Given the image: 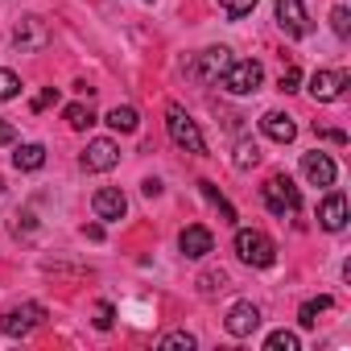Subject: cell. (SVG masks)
I'll use <instances>...</instances> for the list:
<instances>
[{"instance_id": "ba28073f", "label": "cell", "mask_w": 351, "mask_h": 351, "mask_svg": "<svg viewBox=\"0 0 351 351\" xmlns=\"http://www.w3.org/2000/svg\"><path fill=\"white\" fill-rule=\"evenodd\" d=\"M116 161H120V145L112 136H99L83 149V169L87 173H108V169H116Z\"/></svg>"}, {"instance_id": "83f0119b", "label": "cell", "mask_w": 351, "mask_h": 351, "mask_svg": "<svg viewBox=\"0 0 351 351\" xmlns=\"http://www.w3.org/2000/svg\"><path fill=\"white\" fill-rule=\"evenodd\" d=\"M199 285H203V293L228 289V273H223V269H211V273H203V277H199Z\"/></svg>"}, {"instance_id": "8fae6325", "label": "cell", "mask_w": 351, "mask_h": 351, "mask_svg": "<svg viewBox=\"0 0 351 351\" xmlns=\"http://www.w3.org/2000/svg\"><path fill=\"white\" fill-rule=\"evenodd\" d=\"M223 326H228V335H232V339H248V335L261 326V310H256L252 302H236V306L228 310Z\"/></svg>"}, {"instance_id": "4dcf8cb0", "label": "cell", "mask_w": 351, "mask_h": 351, "mask_svg": "<svg viewBox=\"0 0 351 351\" xmlns=\"http://www.w3.org/2000/svg\"><path fill=\"white\" fill-rule=\"evenodd\" d=\"M54 99H58V91H54V87H46V91H42V95L34 99V112H46V108H50Z\"/></svg>"}, {"instance_id": "5bb4252c", "label": "cell", "mask_w": 351, "mask_h": 351, "mask_svg": "<svg viewBox=\"0 0 351 351\" xmlns=\"http://www.w3.org/2000/svg\"><path fill=\"white\" fill-rule=\"evenodd\" d=\"M178 248H182V256H191V261H203L207 252H215V236H211L203 223H191V228L178 236Z\"/></svg>"}, {"instance_id": "4316f807", "label": "cell", "mask_w": 351, "mask_h": 351, "mask_svg": "<svg viewBox=\"0 0 351 351\" xmlns=\"http://www.w3.org/2000/svg\"><path fill=\"white\" fill-rule=\"evenodd\" d=\"M17 91H21V79L0 66V99H17Z\"/></svg>"}, {"instance_id": "277c9868", "label": "cell", "mask_w": 351, "mask_h": 351, "mask_svg": "<svg viewBox=\"0 0 351 351\" xmlns=\"http://www.w3.org/2000/svg\"><path fill=\"white\" fill-rule=\"evenodd\" d=\"M228 62H232V50H228V46H211V50H203V54H195V58L186 62V79L199 83V87L219 83V75L228 71Z\"/></svg>"}, {"instance_id": "5b68a950", "label": "cell", "mask_w": 351, "mask_h": 351, "mask_svg": "<svg viewBox=\"0 0 351 351\" xmlns=\"http://www.w3.org/2000/svg\"><path fill=\"white\" fill-rule=\"evenodd\" d=\"M261 199H265V207H269L273 215H281V219L302 207V195H298L293 178H285V173H273V178L261 186Z\"/></svg>"}, {"instance_id": "7402d4cb", "label": "cell", "mask_w": 351, "mask_h": 351, "mask_svg": "<svg viewBox=\"0 0 351 351\" xmlns=\"http://www.w3.org/2000/svg\"><path fill=\"white\" fill-rule=\"evenodd\" d=\"M261 161V149H256V141H240L236 145V157H232V165L236 169H252Z\"/></svg>"}, {"instance_id": "d6986e66", "label": "cell", "mask_w": 351, "mask_h": 351, "mask_svg": "<svg viewBox=\"0 0 351 351\" xmlns=\"http://www.w3.org/2000/svg\"><path fill=\"white\" fill-rule=\"evenodd\" d=\"M330 306H335V298H326V293H318V298H310V302H306V306L298 310V322H302V326L310 330V326H318V314H326Z\"/></svg>"}, {"instance_id": "d4e9b609", "label": "cell", "mask_w": 351, "mask_h": 351, "mask_svg": "<svg viewBox=\"0 0 351 351\" xmlns=\"http://www.w3.org/2000/svg\"><path fill=\"white\" fill-rule=\"evenodd\" d=\"M215 5H219L232 21H240V17H248V13L256 9V0H215Z\"/></svg>"}, {"instance_id": "ac0fdd59", "label": "cell", "mask_w": 351, "mask_h": 351, "mask_svg": "<svg viewBox=\"0 0 351 351\" xmlns=\"http://www.w3.org/2000/svg\"><path fill=\"white\" fill-rule=\"evenodd\" d=\"M108 128H116V132H136V128H141L136 108H132V104H116V108L108 112Z\"/></svg>"}, {"instance_id": "7a4b0ae2", "label": "cell", "mask_w": 351, "mask_h": 351, "mask_svg": "<svg viewBox=\"0 0 351 351\" xmlns=\"http://www.w3.org/2000/svg\"><path fill=\"white\" fill-rule=\"evenodd\" d=\"M219 83H223V91H232V95H256L261 83H265V66L252 62V58H240V62L232 58L228 71L219 75Z\"/></svg>"}, {"instance_id": "44dd1931", "label": "cell", "mask_w": 351, "mask_h": 351, "mask_svg": "<svg viewBox=\"0 0 351 351\" xmlns=\"http://www.w3.org/2000/svg\"><path fill=\"white\" fill-rule=\"evenodd\" d=\"M66 124H71V128H79V132H83V128H91V124H95L91 104H71V108H66Z\"/></svg>"}, {"instance_id": "d590c367", "label": "cell", "mask_w": 351, "mask_h": 351, "mask_svg": "<svg viewBox=\"0 0 351 351\" xmlns=\"http://www.w3.org/2000/svg\"><path fill=\"white\" fill-rule=\"evenodd\" d=\"M0 195H5V182H0Z\"/></svg>"}, {"instance_id": "d6a6232c", "label": "cell", "mask_w": 351, "mask_h": 351, "mask_svg": "<svg viewBox=\"0 0 351 351\" xmlns=\"http://www.w3.org/2000/svg\"><path fill=\"white\" fill-rule=\"evenodd\" d=\"M17 141V132H13V124H5V120H0V145H13Z\"/></svg>"}, {"instance_id": "f546056e", "label": "cell", "mask_w": 351, "mask_h": 351, "mask_svg": "<svg viewBox=\"0 0 351 351\" xmlns=\"http://www.w3.org/2000/svg\"><path fill=\"white\" fill-rule=\"evenodd\" d=\"M298 83H302V71H298V66H289V71L281 75V83H277V87L289 95V91H298Z\"/></svg>"}, {"instance_id": "cb8c5ba5", "label": "cell", "mask_w": 351, "mask_h": 351, "mask_svg": "<svg viewBox=\"0 0 351 351\" xmlns=\"http://www.w3.org/2000/svg\"><path fill=\"white\" fill-rule=\"evenodd\" d=\"M330 29H335V38H351V13H347V5L330 9Z\"/></svg>"}, {"instance_id": "1f68e13d", "label": "cell", "mask_w": 351, "mask_h": 351, "mask_svg": "<svg viewBox=\"0 0 351 351\" xmlns=\"http://www.w3.org/2000/svg\"><path fill=\"white\" fill-rule=\"evenodd\" d=\"M141 191H145L149 199H157V195H161V182H157V178H145V182H141Z\"/></svg>"}, {"instance_id": "603a6c76", "label": "cell", "mask_w": 351, "mask_h": 351, "mask_svg": "<svg viewBox=\"0 0 351 351\" xmlns=\"http://www.w3.org/2000/svg\"><path fill=\"white\" fill-rule=\"evenodd\" d=\"M265 351H302V343H298L293 330H273V335L265 339Z\"/></svg>"}, {"instance_id": "9a60e30c", "label": "cell", "mask_w": 351, "mask_h": 351, "mask_svg": "<svg viewBox=\"0 0 351 351\" xmlns=\"http://www.w3.org/2000/svg\"><path fill=\"white\" fill-rule=\"evenodd\" d=\"M318 223H322L326 232H343V228H347V199H343L339 191H330V195L318 203Z\"/></svg>"}, {"instance_id": "8992f818", "label": "cell", "mask_w": 351, "mask_h": 351, "mask_svg": "<svg viewBox=\"0 0 351 351\" xmlns=\"http://www.w3.org/2000/svg\"><path fill=\"white\" fill-rule=\"evenodd\" d=\"M42 322H46V306H38V302H25V306H13V310L0 314V330L13 335V339H25Z\"/></svg>"}, {"instance_id": "52a82bcc", "label": "cell", "mask_w": 351, "mask_h": 351, "mask_svg": "<svg viewBox=\"0 0 351 351\" xmlns=\"http://www.w3.org/2000/svg\"><path fill=\"white\" fill-rule=\"evenodd\" d=\"M13 46H17L21 54H42V50L50 46V29H46V21H42V17H21L17 29H13Z\"/></svg>"}, {"instance_id": "9c48e42d", "label": "cell", "mask_w": 351, "mask_h": 351, "mask_svg": "<svg viewBox=\"0 0 351 351\" xmlns=\"http://www.w3.org/2000/svg\"><path fill=\"white\" fill-rule=\"evenodd\" d=\"M347 83H351L347 71H314V75H310V95H314L318 104H335Z\"/></svg>"}, {"instance_id": "7c38bea8", "label": "cell", "mask_w": 351, "mask_h": 351, "mask_svg": "<svg viewBox=\"0 0 351 351\" xmlns=\"http://www.w3.org/2000/svg\"><path fill=\"white\" fill-rule=\"evenodd\" d=\"M277 25H281L289 38H306V34H310V17H306V5H302V0H277Z\"/></svg>"}, {"instance_id": "30bf717a", "label": "cell", "mask_w": 351, "mask_h": 351, "mask_svg": "<svg viewBox=\"0 0 351 351\" xmlns=\"http://www.w3.org/2000/svg\"><path fill=\"white\" fill-rule=\"evenodd\" d=\"M91 211H95V219H104V223H116V219H124V215H128V199H124V191H116V186H104V191H95V199H91Z\"/></svg>"}, {"instance_id": "836d02e7", "label": "cell", "mask_w": 351, "mask_h": 351, "mask_svg": "<svg viewBox=\"0 0 351 351\" xmlns=\"http://www.w3.org/2000/svg\"><path fill=\"white\" fill-rule=\"evenodd\" d=\"M322 136H326V141H335V145H347V132H339V128H326Z\"/></svg>"}, {"instance_id": "3957f363", "label": "cell", "mask_w": 351, "mask_h": 351, "mask_svg": "<svg viewBox=\"0 0 351 351\" xmlns=\"http://www.w3.org/2000/svg\"><path fill=\"white\" fill-rule=\"evenodd\" d=\"M165 128H169L173 145H182L186 153H207V141H203V132H199V124L191 120V112H186V108L169 104V108H165Z\"/></svg>"}, {"instance_id": "ffe728a7", "label": "cell", "mask_w": 351, "mask_h": 351, "mask_svg": "<svg viewBox=\"0 0 351 351\" xmlns=\"http://www.w3.org/2000/svg\"><path fill=\"white\" fill-rule=\"evenodd\" d=\"M199 191H203V199H207V203H211V207L223 215V223H236V219H240V215H236V207H232V203H228V199H223V195L211 186V182H199Z\"/></svg>"}, {"instance_id": "484cf974", "label": "cell", "mask_w": 351, "mask_h": 351, "mask_svg": "<svg viewBox=\"0 0 351 351\" xmlns=\"http://www.w3.org/2000/svg\"><path fill=\"white\" fill-rule=\"evenodd\" d=\"M178 347L195 351V335H191V330H173V335H165V339H161V351H178Z\"/></svg>"}, {"instance_id": "6da1fadb", "label": "cell", "mask_w": 351, "mask_h": 351, "mask_svg": "<svg viewBox=\"0 0 351 351\" xmlns=\"http://www.w3.org/2000/svg\"><path fill=\"white\" fill-rule=\"evenodd\" d=\"M236 256L252 269H273L277 265V244L265 236V232H252V228H240L236 232Z\"/></svg>"}, {"instance_id": "f1b7e54d", "label": "cell", "mask_w": 351, "mask_h": 351, "mask_svg": "<svg viewBox=\"0 0 351 351\" xmlns=\"http://www.w3.org/2000/svg\"><path fill=\"white\" fill-rule=\"evenodd\" d=\"M112 322H116V306H112V302H99V306H95V326H99V330H112Z\"/></svg>"}, {"instance_id": "4fadbf2b", "label": "cell", "mask_w": 351, "mask_h": 351, "mask_svg": "<svg viewBox=\"0 0 351 351\" xmlns=\"http://www.w3.org/2000/svg\"><path fill=\"white\" fill-rule=\"evenodd\" d=\"M302 173L310 186H335V161L326 153H302Z\"/></svg>"}, {"instance_id": "e0dca14e", "label": "cell", "mask_w": 351, "mask_h": 351, "mask_svg": "<svg viewBox=\"0 0 351 351\" xmlns=\"http://www.w3.org/2000/svg\"><path fill=\"white\" fill-rule=\"evenodd\" d=\"M13 165H17L21 173H34V169H42V165H46V145H38V141L21 145V149L13 153Z\"/></svg>"}, {"instance_id": "e575fe53", "label": "cell", "mask_w": 351, "mask_h": 351, "mask_svg": "<svg viewBox=\"0 0 351 351\" xmlns=\"http://www.w3.org/2000/svg\"><path fill=\"white\" fill-rule=\"evenodd\" d=\"M83 236H87V240H104V228H99V223H91V228H83Z\"/></svg>"}, {"instance_id": "2e32d148", "label": "cell", "mask_w": 351, "mask_h": 351, "mask_svg": "<svg viewBox=\"0 0 351 351\" xmlns=\"http://www.w3.org/2000/svg\"><path fill=\"white\" fill-rule=\"evenodd\" d=\"M261 132H265L269 141H277V145H289V141L298 136V124H293V116H285V112H265V116H261Z\"/></svg>"}]
</instances>
